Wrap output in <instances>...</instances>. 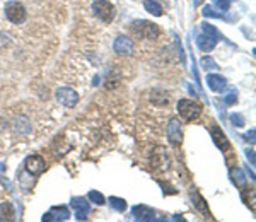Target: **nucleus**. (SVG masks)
<instances>
[{"label":"nucleus","instance_id":"nucleus-1","mask_svg":"<svg viewBox=\"0 0 256 222\" xmlns=\"http://www.w3.org/2000/svg\"><path fill=\"white\" fill-rule=\"evenodd\" d=\"M178 114L184 121H193L202 114V105L191 101V99H180L178 101Z\"/></svg>","mask_w":256,"mask_h":222},{"label":"nucleus","instance_id":"nucleus-2","mask_svg":"<svg viewBox=\"0 0 256 222\" xmlns=\"http://www.w3.org/2000/svg\"><path fill=\"white\" fill-rule=\"evenodd\" d=\"M5 17L9 19L12 24H22L28 17V12H26V7L22 5L17 0H9L5 3Z\"/></svg>","mask_w":256,"mask_h":222},{"label":"nucleus","instance_id":"nucleus-3","mask_svg":"<svg viewBox=\"0 0 256 222\" xmlns=\"http://www.w3.org/2000/svg\"><path fill=\"white\" fill-rule=\"evenodd\" d=\"M92 12L99 21L106 22V24L114 19V7L108 0H94L92 2Z\"/></svg>","mask_w":256,"mask_h":222},{"label":"nucleus","instance_id":"nucleus-4","mask_svg":"<svg viewBox=\"0 0 256 222\" xmlns=\"http://www.w3.org/2000/svg\"><path fill=\"white\" fill-rule=\"evenodd\" d=\"M132 29L144 39H155L159 36V28L157 24L154 22H149V21H133L132 22Z\"/></svg>","mask_w":256,"mask_h":222},{"label":"nucleus","instance_id":"nucleus-5","mask_svg":"<svg viewBox=\"0 0 256 222\" xmlns=\"http://www.w3.org/2000/svg\"><path fill=\"white\" fill-rule=\"evenodd\" d=\"M44 169H46V162H44V159L39 154H31L24 159V171L33 178L41 176Z\"/></svg>","mask_w":256,"mask_h":222},{"label":"nucleus","instance_id":"nucleus-6","mask_svg":"<svg viewBox=\"0 0 256 222\" xmlns=\"http://www.w3.org/2000/svg\"><path fill=\"white\" fill-rule=\"evenodd\" d=\"M55 96H57V101L60 103L64 108H73V106H77V103H79V94H77L72 87H58Z\"/></svg>","mask_w":256,"mask_h":222},{"label":"nucleus","instance_id":"nucleus-7","mask_svg":"<svg viewBox=\"0 0 256 222\" xmlns=\"http://www.w3.org/2000/svg\"><path fill=\"white\" fill-rule=\"evenodd\" d=\"M168 140L173 146H180L183 142V127L178 118H171L168 123Z\"/></svg>","mask_w":256,"mask_h":222},{"label":"nucleus","instance_id":"nucleus-8","mask_svg":"<svg viewBox=\"0 0 256 222\" xmlns=\"http://www.w3.org/2000/svg\"><path fill=\"white\" fill-rule=\"evenodd\" d=\"M70 205H72V209L75 210L77 221H85L89 214H91V203H89V200H85L84 197H73L70 200Z\"/></svg>","mask_w":256,"mask_h":222},{"label":"nucleus","instance_id":"nucleus-9","mask_svg":"<svg viewBox=\"0 0 256 222\" xmlns=\"http://www.w3.org/2000/svg\"><path fill=\"white\" fill-rule=\"evenodd\" d=\"M150 164L155 171H166L169 168V157L166 154V150L162 147H155L154 152L150 155Z\"/></svg>","mask_w":256,"mask_h":222},{"label":"nucleus","instance_id":"nucleus-10","mask_svg":"<svg viewBox=\"0 0 256 222\" xmlns=\"http://www.w3.org/2000/svg\"><path fill=\"white\" fill-rule=\"evenodd\" d=\"M113 48L118 55H121V57H130V55H133V51H135L133 41L130 38H127V36H118V38L114 39Z\"/></svg>","mask_w":256,"mask_h":222},{"label":"nucleus","instance_id":"nucleus-11","mask_svg":"<svg viewBox=\"0 0 256 222\" xmlns=\"http://www.w3.org/2000/svg\"><path fill=\"white\" fill-rule=\"evenodd\" d=\"M210 135H212V140L214 144L219 147L220 150H224V152H227L229 149H231V142H229V139L225 137V133L222 132L220 127H217V125H214L212 128H210Z\"/></svg>","mask_w":256,"mask_h":222},{"label":"nucleus","instance_id":"nucleus-12","mask_svg":"<svg viewBox=\"0 0 256 222\" xmlns=\"http://www.w3.org/2000/svg\"><path fill=\"white\" fill-rule=\"evenodd\" d=\"M70 219V212L67 207H51L50 212H46L44 216L41 217V221H69Z\"/></svg>","mask_w":256,"mask_h":222},{"label":"nucleus","instance_id":"nucleus-13","mask_svg":"<svg viewBox=\"0 0 256 222\" xmlns=\"http://www.w3.org/2000/svg\"><path fill=\"white\" fill-rule=\"evenodd\" d=\"M132 214L137 221H157L155 219V212L147 205H135L132 209Z\"/></svg>","mask_w":256,"mask_h":222},{"label":"nucleus","instance_id":"nucleus-14","mask_svg":"<svg viewBox=\"0 0 256 222\" xmlns=\"http://www.w3.org/2000/svg\"><path fill=\"white\" fill-rule=\"evenodd\" d=\"M217 41L219 39L214 38V36H209V35H205V33H200L198 38H196V46H198L203 53H209V51H212L215 48Z\"/></svg>","mask_w":256,"mask_h":222},{"label":"nucleus","instance_id":"nucleus-15","mask_svg":"<svg viewBox=\"0 0 256 222\" xmlns=\"http://www.w3.org/2000/svg\"><path fill=\"white\" fill-rule=\"evenodd\" d=\"M16 221V209L10 202L0 203V222H10Z\"/></svg>","mask_w":256,"mask_h":222},{"label":"nucleus","instance_id":"nucleus-16","mask_svg":"<svg viewBox=\"0 0 256 222\" xmlns=\"http://www.w3.org/2000/svg\"><path fill=\"white\" fill-rule=\"evenodd\" d=\"M207 86L210 87V91L220 92L225 87V79L222 75H219V74H209L207 75Z\"/></svg>","mask_w":256,"mask_h":222},{"label":"nucleus","instance_id":"nucleus-17","mask_svg":"<svg viewBox=\"0 0 256 222\" xmlns=\"http://www.w3.org/2000/svg\"><path fill=\"white\" fill-rule=\"evenodd\" d=\"M190 198H191V202H193V207H195V209H198L200 212L203 214V216H209V217H210V210H209V205H207L205 198H203L202 195L198 193V191H191V193H190Z\"/></svg>","mask_w":256,"mask_h":222},{"label":"nucleus","instance_id":"nucleus-18","mask_svg":"<svg viewBox=\"0 0 256 222\" xmlns=\"http://www.w3.org/2000/svg\"><path fill=\"white\" fill-rule=\"evenodd\" d=\"M14 130H16L17 135L26 137L29 132H31V121L26 116H17L16 121H14Z\"/></svg>","mask_w":256,"mask_h":222},{"label":"nucleus","instance_id":"nucleus-19","mask_svg":"<svg viewBox=\"0 0 256 222\" xmlns=\"http://www.w3.org/2000/svg\"><path fill=\"white\" fill-rule=\"evenodd\" d=\"M150 103H154L155 106H164L169 103V96L168 92L161 91V89H155V91L150 92Z\"/></svg>","mask_w":256,"mask_h":222},{"label":"nucleus","instance_id":"nucleus-20","mask_svg":"<svg viewBox=\"0 0 256 222\" xmlns=\"http://www.w3.org/2000/svg\"><path fill=\"white\" fill-rule=\"evenodd\" d=\"M144 7H146L147 12L155 17H161L162 12H164V10H162V5L157 2V0H146V2H144Z\"/></svg>","mask_w":256,"mask_h":222},{"label":"nucleus","instance_id":"nucleus-21","mask_svg":"<svg viewBox=\"0 0 256 222\" xmlns=\"http://www.w3.org/2000/svg\"><path fill=\"white\" fill-rule=\"evenodd\" d=\"M231 180L237 188L244 190V186H246V176H244V173L241 171V169H237V168L231 169Z\"/></svg>","mask_w":256,"mask_h":222},{"label":"nucleus","instance_id":"nucleus-22","mask_svg":"<svg viewBox=\"0 0 256 222\" xmlns=\"http://www.w3.org/2000/svg\"><path fill=\"white\" fill-rule=\"evenodd\" d=\"M110 205L113 207L116 212H125L128 207V203H127V200H123L120 197H110Z\"/></svg>","mask_w":256,"mask_h":222},{"label":"nucleus","instance_id":"nucleus-23","mask_svg":"<svg viewBox=\"0 0 256 222\" xmlns=\"http://www.w3.org/2000/svg\"><path fill=\"white\" fill-rule=\"evenodd\" d=\"M200 29H202V33H205V35L220 39V33H219V29L210 24V22H202V24H200Z\"/></svg>","mask_w":256,"mask_h":222},{"label":"nucleus","instance_id":"nucleus-24","mask_svg":"<svg viewBox=\"0 0 256 222\" xmlns=\"http://www.w3.org/2000/svg\"><path fill=\"white\" fill-rule=\"evenodd\" d=\"M87 200H89V202H92V203H96V205H99V207L105 205V203H106V198L103 197L99 191H96V190L89 191V193H87Z\"/></svg>","mask_w":256,"mask_h":222},{"label":"nucleus","instance_id":"nucleus-25","mask_svg":"<svg viewBox=\"0 0 256 222\" xmlns=\"http://www.w3.org/2000/svg\"><path fill=\"white\" fill-rule=\"evenodd\" d=\"M202 14H203V17H215V19H225L224 12H222V14L215 12V10H214V7H212V5H205V7H203Z\"/></svg>","mask_w":256,"mask_h":222},{"label":"nucleus","instance_id":"nucleus-26","mask_svg":"<svg viewBox=\"0 0 256 222\" xmlns=\"http://www.w3.org/2000/svg\"><path fill=\"white\" fill-rule=\"evenodd\" d=\"M200 64H202V67H203L205 70H215V69H219L217 62H215L212 57H203Z\"/></svg>","mask_w":256,"mask_h":222},{"label":"nucleus","instance_id":"nucleus-27","mask_svg":"<svg viewBox=\"0 0 256 222\" xmlns=\"http://www.w3.org/2000/svg\"><path fill=\"white\" fill-rule=\"evenodd\" d=\"M236 101H237V91H236V89H231V91H229L227 94L224 96V103L231 106V105H234Z\"/></svg>","mask_w":256,"mask_h":222},{"label":"nucleus","instance_id":"nucleus-28","mask_svg":"<svg viewBox=\"0 0 256 222\" xmlns=\"http://www.w3.org/2000/svg\"><path fill=\"white\" fill-rule=\"evenodd\" d=\"M214 2V5L217 7V9H220V10H229L231 9V3H232V0H212Z\"/></svg>","mask_w":256,"mask_h":222},{"label":"nucleus","instance_id":"nucleus-29","mask_svg":"<svg viewBox=\"0 0 256 222\" xmlns=\"http://www.w3.org/2000/svg\"><path fill=\"white\" fill-rule=\"evenodd\" d=\"M231 121H232V125H234V127H243L244 125V116L243 114H239V113H232L231 114Z\"/></svg>","mask_w":256,"mask_h":222},{"label":"nucleus","instance_id":"nucleus-30","mask_svg":"<svg viewBox=\"0 0 256 222\" xmlns=\"http://www.w3.org/2000/svg\"><path fill=\"white\" fill-rule=\"evenodd\" d=\"M157 183H159V186H161V188H164V190H162V191H164V195H168V193L169 195H176L178 193V190H174L171 185H166L164 181H157Z\"/></svg>","mask_w":256,"mask_h":222},{"label":"nucleus","instance_id":"nucleus-31","mask_svg":"<svg viewBox=\"0 0 256 222\" xmlns=\"http://www.w3.org/2000/svg\"><path fill=\"white\" fill-rule=\"evenodd\" d=\"M246 155H248V159H250L251 164L255 166V150L253 149H246Z\"/></svg>","mask_w":256,"mask_h":222},{"label":"nucleus","instance_id":"nucleus-32","mask_svg":"<svg viewBox=\"0 0 256 222\" xmlns=\"http://www.w3.org/2000/svg\"><path fill=\"white\" fill-rule=\"evenodd\" d=\"M244 139L250 140L251 144H255V130H250L248 133H244Z\"/></svg>","mask_w":256,"mask_h":222},{"label":"nucleus","instance_id":"nucleus-33","mask_svg":"<svg viewBox=\"0 0 256 222\" xmlns=\"http://www.w3.org/2000/svg\"><path fill=\"white\" fill-rule=\"evenodd\" d=\"M0 183L5 185V186H7V191H12V185H10V181L7 180V178H0Z\"/></svg>","mask_w":256,"mask_h":222},{"label":"nucleus","instance_id":"nucleus-34","mask_svg":"<svg viewBox=\"0 0 256 222\" xmlns=\"http://www.w3.org/2000/svg\"><path fill=\"white\" fill-rule=\"evenodd\" d=\"M7 171V166L3 162H0V173H5Z\"/></svg>","mask_w":256,"mask_h":222},{"label":"nucleus","instance_id":"nucleus-35","mask_svg":"<svg viewBox=\"0 0 256 222\" xmlns=\"http://www.w3.org/2000/svg\"><path fill=\"white\" fill-rule=\"evenodd\" d=\"M202 2H203V0H193V5H195V7H198Z\"/></svg>","mask_w":256,"mask_h":222},{"label":"nucleus","instance_id":"nucleus-36","mask_svg":"<svg viewBox=\"0 0 256 222\" xmlns=\"http://www.w3.org/2000/svg\"><path fill=\"white\" fill-rule=\"evenodd\" d=\"M232 2H234V0H232Z\"/></svg>","mask_w":256,"mask_h":222}]
</instances>
